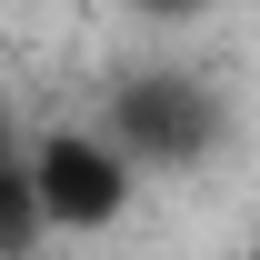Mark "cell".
Masks as SVG:
<instances>
[{"instance_id": "cell-1", "label": "cell", "mask_w": 260, "mask_h": 260, "mask_svg": "<svg viewBox=\"0 0 260 260\" xmlns=\"http://www.w3.org/2000/svg\"><path fill=\"white\" fill-rule=\"evenodd\" d=\"M90 130L140 170V180H150V170H200L230 140V100H220V80L200 60H140V70H120V80L100 90Z\"/></svg>"}, {"instance_id": "cell-2", "label": "cell", "mask_w": 260, "mask_h": 260, "mask_svg": "<svg viewBox=\"0 0 260 260\" xmlns=\"http://www.w3.org/2000/svg\"><path fill=\"white\" fill-rule=\"evenodd\" d=\"M20 180H30V210H40L50 240H110L140 210V170L90 120H40L20 140Z\"/></svg>"}, {"instance_id": "cell-3", "label": "cell", "mask_w": 260, "mask_h": 260, "mask_svg": "<svg viewBox=\"0 0 260 260\" xmlns=\"http://www.w3.org/2000/svg\"><path fill=\"white\" fill-rule=\"evenodd\" d=\"M40 210H30V180L20 170H0V260H40Z\"/></svg>"}, {"instance_id": "cell-4", "label": "cell", "mask_w": 260, "mask_h": 260, "mask_svg": "<svg viewBox=\"0 0 260 260\" xmlns=\"http://www.w3.org/2000/svg\"><path fill=\"white\" fill-rule=\"evenodd\" d=\"M130 10H140V20H200L210 0H130Z\"/></svg>"}, {"instance_id": "cell-5", "label": "cell", "mask_w": 260, "mask_h": 260, "mask_svg": "<svg viewBox=\"0 0 260 260\" xmlns=\"http://www.w3.org/2000/svg\"><path fill=\"white\" fill-rule=\"evenodd\" d=\"M20 140H30V130H20V110H10V100H0V170H20Z\"/></svg>"}]
</instances>
